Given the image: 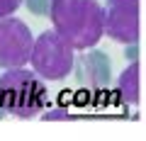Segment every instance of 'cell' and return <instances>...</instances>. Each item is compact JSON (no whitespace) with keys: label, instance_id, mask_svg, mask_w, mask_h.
<instances>
[{"label":"cell","instance_id":"obj_4","mask_svg":"<svg viewBox=\"0 0 146 141\" xmlns=\"http://www.w3.org/2000/svg\"><path fill=\"white\" fill-rule=\"evenodd\" d=\"M102 27L112 42H139V0H107L102 7Z\"/></svg>","mask_w":146,"mask_h":141},{"label":"cell","instance_id":"obj_5","mask_svg":"<svg viewBox=\"0 0 146 141\" xmlns=\"http://www.w3.org/2000/svg\"><path fill=\"white\" fill-rule=\"evenodd\" d=\"M34 37L29 27L17 17L0 20V68H22L29 63Z\"/></svg>","mask_w":146,"mask_h":141},{"label":"cell","instance_id":"obj_3","mask_svg":"<svg viewBox=\"0 0 146 141\" xmlns=\"http://www.w3.org/2000/svg\"><path fill=\"white\" fill-rule=\"evenodd\" d=\"M76 49L66 42L63 37H58L54 29L42 32L34 39L29 51V63L34 68V73L44 80H63L68 73L73 71V56Z\"/></svg>","mask_w":146,"mask_h":141},{"label":"cell","instance_id":"obj_6","mask_svg":"<svg viewBox=\"0 0 146 141\" xmlns=\"http://www.w3.org/2000/svg\"><path fill=\"white\" fill-rule=\"evenodd\" d=\"M117 90H119L122 100L129 105L139 102V95H141V83H139V61H134L131 66H127L122 71L119 80H117Z\"/></svg>","mask_w":146,"mask_h":141},{"label":"cell","instance_id":"obj_1","mask_svg":"<svg viewBox=\"0 0 146 141\" xmlns=\"http://www.w3.org/2000/svg\"><path fill=\"white\" fill-rule=\"evenodd\" d=\"M54 32L76 51L90 49L105 37L102 5L98 0H51Z\"/></svg>","mask_w":146,"mask_h":141},{"label":"cell","instance_id":"obj_7","mask_svg":"<svg viewBox=\"0 0 146 141\" xmlns=\"http://www.w3.org/2000/svg\"><path fill=\"white\" fill-rule=\"evenodd\" d=\"M20 5H22V0H0V20L15 15L20 10Z\"/></svg>","mask_w":146,"mask_h":141},{"label":"cell","instance_id":"obj_2","mask_svg":"<svg viewBox=\"0 0 146 141\" xmlns=\"http://www.w3.org/2000/svg\"><path fill=\"white\" fill-rule=\"evenodd\" d=\"M46 102V88L36 73L22 68H7L0 75V110L12 117H34Z\"/></svg>","mask_w":146,"mask_h":141},{"label":"cell","instance_id":"obj_8","mask_svg":"<svg viewBox=\"0 0 146 141\" xmlns=\"http://www.w3.org/2000/svg\"><path fill=\"white\" fill-rule=\"evenodd\" d=\"M54 117H56V119H68V115H66V112H61V110H58V112H51V115H46V119H54Z\"/></svg>","mask_w":146,"mask_h":141}]
</instances>
